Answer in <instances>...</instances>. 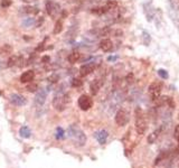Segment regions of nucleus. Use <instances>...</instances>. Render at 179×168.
Masks as SVG:
<instances>
[{
    "instance_id": "nucleus-3",
    "label": "nucleus",
    "mask_w": 179,
    "mask_h": 168,
    "mask_svg": "<svg viewBox=\"0 0 179 168\" xmlns=\"http://www.w3.org/2000/svg\"><path fill=\"white\" fill-rule=\"evenodd\" d=\"M68 103H70V97L67 94H57L54 99L53 104L57 111H64Z\"/></svg>"
},
{
    "instance_id": "nucleus-31",
    "label": "nucleus",
    "mask_w": 179,
    "mask_h": 168,
    "mask_svg": "<svg viewBox=\"0 0 179 168\" xmlns=\"http://www.w3.org/2000/svg\"><path fill=\"white\" fill-rule=\"evenodd\" d=\"M117 59V56H110V57H108L109 62H115Z\"/></svg>"
},
{
    "instance_id": "nucleus-1",
    "label": "nucleus",
    "mask_w": 179,
    "mask_h": 168,
    "mask_svg": "<svg viewBox=\"0 0 179 168\" xmlns=\"http://www.w3.org/2000/svg\"><path fill=\"white\" fill-rule=\"evenodd\" d=\"M67 137L76 145V146H84L86 142V136L84 134V132L81 130L80 128H77L76 126H71L67 129Z\"/></svg>"
},
{
    "instance_id": "nucleus-6",
    "label": "nucleus",
    "mask_w": 179,
    "mask_h": 168,
    "mask_svg": "<svg viewBox=\"0 0 179 168\" xmlns=\"http://www.w3.org/2000/svg\"><path fill=\"white\" fill-rule=\"evenodd\" d=\"M129 121V117H128V113L124 110H119L117 112V114H115V122H117V126H120V127H123L125 126Z\"/></svg>"
},
{
    "instance_id": "nucleus-26",
    "label": "nucleus",
    "mask_w": 179,
    "mask_h": 168,
    "mask_svg": "<svg viewBox=\"0 0 179 168\" xmlns=\"http://www.w3.org/2000/svg\"><path fill=\"white\" fill-rule=\"evenodd\" d=\"M58 78H59V76L57 74H53L48 78V81H50L52 83H56V82L58 81Z\"/></svg>"
},
{
    "instance_id": "nucleus-17",
    "label": "nucleus",
    "mask_w": 179,
    "mask_h": 168,
    "mask_svg": "<svg viewBox=\"0 0 179 168\" xmlns=\"http://www.w3.org/2000/svg\"><path fill=\"white\" fill-rule=\"evenodd\" d=\"M24 9V13L26 14H29V15H36V14L39 13V10L37 9V8H35V7H25V8H22Z\"/></svg>"
},
{
    "instance_id": "nucleus-11",
    "label": "nucleus",
    "mask_w": 179,
    "mask_h": 168,
    "mask_svg": "<svg viewBox=\"0 0 179 168\" xmlns=\"http://www.w3.org/2000/svg\"><path fill=\"white\" fill-rule=\"evenodd\" d=\"M94 137H95V139L99 141V143L104 145V143L106 142V139H108V137H109V134L106 130H99L94 134Z\"/></svg>"
},
{
    "instance_id": "nucleus-19",
    "label": "nucleus",
    "mask_w": 179,
    "mask_h": 168,
    "mask_svg": "<svg viewBox=\"0 0 179 168\" xmlns=\"http://www.w3.org/2000/svg\"><path fill=\"white\" fill-rule=\"evenodd\" d=\"M63 30V22L61 20L56 22L55 24V28H54V34H59L61 31Z\"/></svg>"
},
{
    "instance_id": "nucleus-14",
    "label": "nucleus",
    "mask_w": 179,
    "mask_h": 168,
    "mask_svg": "<svg viewBox=\"0 0 179 168\" xmlns=\"http://www.w3.org/2000/svg\"><path fill=\"white\" fill-rule=\"evenodd\" d=\"M34 76H35L34 72L27 71L25 73H22V75L20 76V82H22V83H29L30 81L34 80Z\"/></svg>"
},
{
    "instance_id": "nucleus-7",
    "label": "nucleus",
    "mask_w": 179,
    "mask_h": 168,
    "mask_svg": "<svg viewBox=\"0 0 179 168\" xmlns=\"http://www.w3.org/2000/svg\"><path fill=\"white\" fill-rule=\"evenodd\" d=\"M46 10L48 15L52 16V17H56V15L58 14L59 11V6L56 2L52 1V0H48L46 2Z\"/></svg>"
},
{
    "instance_id": "nucleus-29",
    "label": "nucleus",
    "mask_w": 179,
    "mask_h": 168,
    "mask_svg": "<svg viewBox=\"0 0 179 168\" xmlns=\"http://www.w3.org/2000/svg\"><path fill=\"white\" fill-rule=\"evenodd\" d=\"M125 80H127L128 83H132L133 80H134V76H133V74H131V73H130V74L127 75V78H125Z\"/></svg>"
},
{
    "instance_id": "nucleus-12",
    "label": "nucleus",
    "mask_w": 179,
    "mask_h": 168,
    "mask_svg": "<svg viewBox=\"0 0 179 168\" xmlns=\"http://www.w3.org/2000/svg\"><path fill=\"white\" fill-rule=\"evenodd\" d=\"M102 81L101 80H94V81L91 83V86H90V91H91V93L92 95H96V94L99 93L100 89L102 86Z\"/></svg>"
},
{
    "instance_id": "nucleus-21",
    "label": "nucleus",
    "mask_w": 179,
    "mask_h": 168,
    "mask_svg": "<svg viewBox=\"0 0 179 168\" xmlns=\"http://www.w3.org/2000/svg\"><path fill=\"white\" fill-rule=\"evenodd\" d=\"M37 90H38L37 84L30 83V82H29V84L27 85V91H29V92H36Z\"/></svg>"
},
{
    "instance_id": "nucleus-22",
    "label": "nucleus",
    "mask_w": 179,
    "mask_h": 168,
    "mask_svg": "<svg viewBox=\"0 0 179 168\" xmlns=\"http://www.w3.org/2000/svg\"><path fill=\"white\" fill-rule=\"evenodd\" d=\"M18 63V57L17 56H11L9 58V61H8V66H14V65H16Z\"/></svg>"
},
{
    "instance_id": "nucleus-16",
    "label": "nucleus",
    "mask_w": 179,
    "mask_h": 168,
    "mask_svg": "<svg viewBox=\"0 0 179 168\" xmlns=\"http://www.w3.org/2000/svg\"><path fill=\"white\" fill-rule=\"evenodd\" d=\"M80 57H81V54L78 52H73V53H71L68 55V62L74 64V63H76L80 59Z\"/></svg>"
},
{
    "instance_id": "nucleus-25",
    "label": "nucleus",
    "mask_w": 179,
    "mask_h": 168,
    "mask_svg": "<svg viewBox=\"0 0 179 168\" xmlns=\"http://www.w3.org/2000/svg\"><path fill=\"white\" fill-rule=\"evenodd\" d=\"M105 7L108 8V10L114 9L115 7H117V2H115V1H108V2H106V5H105Z\"/></svg>"
},
{
    "instance_id": "nucleus-28",
    "label": "nucleus",
    "mask_w": 179,
    "mask_h": 168,
    "mask_svg": "<svg viewBox=\"0 0 179 168\" xmlns=\"http://www.w3.org/2000/svg\"><path fill=\"white\" fill-rule=\"evenodd\" d=\"M11 5V0H1V7L3 8H7Z\"/></svg>"
},
{
    "instance_id": "nucleus-4",
    "label": "nucleus",
    "mask_w": 179,
    "mask_h": 168,
    "mask_svg": "<svg viewBox=\"0 0 179 168\" xmlns=\"http://www.w3.org/2000/svg\"><path fill=\"white\" fill-rule=\"evenodd\" d=\"M161 90H162V84H161L160 82H153V83H151L149 85L148 92H149V94H150V97L153 100H156L159 98V95H160Z\"/></svg>"
},
{
    "instance_id": "nucleus-23",
    "label": "nucleus",
    "mask_w": 179,
    "mask_h": 168,
    "mask_svg": "<svg viewBox=\"0 0 179 168\" xmlns=\"http://www.w3.org/2000/svg\"><path fill=\"white\" fill-rule=\"evenodd\" d=\"M158 75L160 76L161 78H164V80H166V78H168V73H167L166 70H158Z\"/></svg>"
},
{
    "instance_id": "nucleus-34",
    "label": "nucleus",
    "mask_w": 179,
    "mask_h": 168,
    "mask_svg": "<svg viewBox=\"0 0 179 168\" xmlns=\"http://www.w3.org/2000/svg\"><path fill=\"white\" fill-rule=\"evenodd\" d=\"M178 142H179V136H178ZM178 148H179V143H178Z\"/></svg>"
},
{
    "instance_id": "nucleus-8",
    "label": "nucleus",
    "mask_w": 179,
    "mask_h": 168,
    "mask_svg": "<svg viewBox=\"0 0 179 168\" xmlns=\"http://www.w3.org/2000/svg\"><path fill=\"white\" fill-rule=\"evenodd\" d=\"M46 98H47V92L45 89H40L38 90L37 94H36V98H35V103H36V106H42L45 103L46 101Z\"/></svg>"
},
{
    "instance_id": "nucleus-33",
    "label": "nucleus",
    "mask_w": 179,
    "mask_h": 168,
    "mask_svg": "<svg viewBox=\"0 0 179 168\" xmlns=\"http://www.w3.org/2000/svg\"><path fill=\"white\" fill-rule=\"evenodd\" d=\"M22 1H25V2H33L35 0H22Z\"/></svg>"
},
{
    "instance_id": "nucleus-15",
    "label": "nucleus",
    "mask_w": 179,
    "mask_h": 168,
    "mask_svg": "<svg viewBox=\"0 0 179 168\" xmlns=\"http://www.w3.org/2000/svg\"><path fill=\"white\" fill-rule=\"evenodd\" d=\"M19 134H20V137L28 139V138H30V136H31V131L27 126H24V127H22L19 129Z\"/></svg>"
},
{
    "instance_id": "nucleus-18",
    "label": "nucleus",
    "mask_w": 179,
    "mask_h": 168,
    "mask_svg": "<svg viewBox=\"0 0 179 168\" xmlns=\"http://www.w3.org/2000/svg\"><path fill=\"white\" fill-rule=\"evenodd\" d=\"M35 24V19L34 18H25L22 20V26L24 27H31V26Z\"/></svg>"
},
{
    "instance_id": "nucleus-24",
    "label": "nucleus",
    "mask_w": 179,
    "mask_h": 168,
    "mask_svg": "<svg viewBox=\"0 0 179 168\" xmlns=\"http://www.w3.org/2000/svg\"><path fill=\"white\" fill-rule=\"evenodd\" d=\"M82 84H83V82H82V80H80V78H73V81H72V86H74V87L81 86Z\"/></svg>"
},
{
    "instance_id": "nucleus-20",
    "label": "nucleus",
    "mask_w": 179,
    "mask_h": 168,
    "mask_svg": "<svg viewBox=\"0 0 179 168\" xmlns=\"http://www.w3.org/2000/svg\"><path fill=\"white\" fill-rule=\"evenodd\" d=\"M64 134H65V131L63 130L61 127H58L56 129V134H55L56 139H63V138H64Z\"/></svg>"
},
{
    "instance_id": "nucleus-32",
    "label": "nucleus",
    "mask_w": 179,
    "mask_h": 168,
    "mask_svg": "<svg viewBox=\"0 0 179 168\" xmlns=\"http://www.w3.org/2000/svg\"><path fill=\"white\" fill-rule=\"evenodd\" d=\"M50 61V56H44L43 58H42V62L43 63H46V62H48Z\"/></svg>"
},
{
    "instance_id": "nucleus-13",
    "label": "nucleus",
    "mask_w": 179,
    "mask_h": 168,
    "mask_svg": "<svg viewBox=\"0 0 179 168\" xmlns=\"http://www.w3.org/2000/svg\"><path fill=\"white\" fill-rule=\"evenodd\" d=\"M100 48L103 50V52H110V50L113 48V43H112L110 39H103L100 43Z\"/></svg>"
},
{
    "instance_id": "nucleus-27",
    "label": "nucleus",
    "mask_w": 179,
    "mask_h": 168,
    "mask_svg": "<svg viewBox=\"0 0 179 168\" xmlns=\"http://www.w3.org/2000/svg\"><path fill=\"white\" fill-rule=\"evenodd\" d=\"M1 50H2L3 53L9 54V53H11V50H13V48H11V46H10V45H5V46L1 48Z\"/></svg>"
},
{
    "instance_id": "nucleus-10",
    "label": "nucleus",
    "mask_w": 179,
    "mask_h": 168,
    "mask_svg": "<svg viewBox=\"0 0 179 168\" xmlns=\"http://www.w3.org/2000/svg\"><path fill=\"white\" fill-rule=\"evenodd\" d=\"M94 70H95V63H87L80 69V74L82 76H86V75L91 74L92 72H94Z\"/></svg>"
},
{
    "instance_id": "nucleus-9",
    "label": "nucleus",
    "mask_w": 179,
    "mask_h": 168,
    "mask_svg": "<svg viewBox=\"0 0 179 168\" xmlns=\"http://www.w3.org/2000/svg\"><path fill=\"white\" fill-rule=\"evenodd\" d=\"M9 100H10V102L17 106H22L26 104V99L22 97V95H20V94H17V93L11 94Z\"/></svg>"
},
{
    "instance_id": "nucleus-5",
    "label": "nucleus",
    "mask_w": 179,
    "mask_h": 168,
    "mask_svg": "<svg viewBox=\"0 0 179 168\" xmlns=\"http://www.w3.org/2000/svg\"><path fill=\"white\" fill-rule=\"evenodd\" d=\"M93 106V101L92 99L86 95V94H83V95H81L80 99H78V106H80L81 109L83 110V111H87L92 108Z\"/></svg>"
},
{
    "instance_id": "nucleus-2",
    "label": "nucleus",
    "mask_w": 179,
    "mask_h": 168,
    "mask_svg": "<svg viewBox=\"0 0 179 168\" xmlns=\"http://www.w3.org/2000/svg\"><path fill=\"white\" fill-rule=\"evenodd\" d=\"M136 130L138 134H143L147 130V121L141 109H136Z\"/></svg>"
},
{
    "instance_id": "nucleus-30",
    "label": "nucleus",
    "mask_w": 179,
    "mask_h": 168,
    "mask_svg": "<svg viewBox=\"0 0 179 168\" xmlns=\"http://www.w3.org/2000/svg\"><path fill=\"white\" fill-rule=\"evenodd\" d=\"M156 137H157V134H151V136L148 138V142L149 143H152L154 141V139H156Z\"/></svg>"
}]
</instances>
